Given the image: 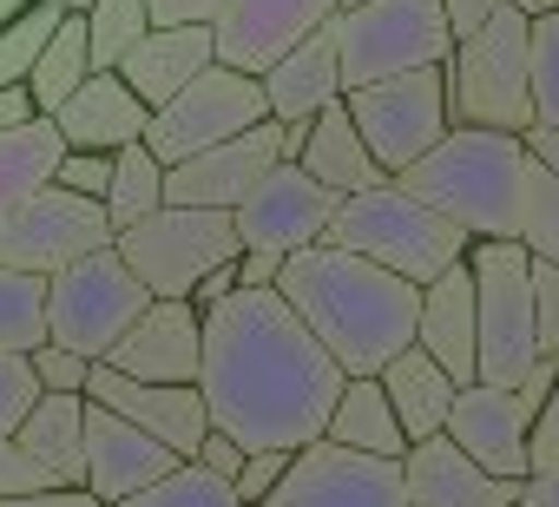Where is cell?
Masks as SVG:
<instances>
[{
    "instance_id": "7a4b0ae2",
    "label": "cell",
    "mask_w": 559,
    "mask_h": 507,
    "mask_svg": "<svg viewBox=\"0 0 559 507\" xmlns=\"http://www.w3.org/2000/svg\"><path fill=\"white\" fill-rule=\"evenodd\" d=\"M276 297L310 323V337L336 356L343 376H382L402 350H415L421 330V284H402L395 271L349 258L336 244L284 258Z\"/></svg>"
},
{
    "instance_id": "ac0fdd59",
    "label": "cell",
    "mask_w": 559,
    "mask_h": 507,
    "mask_svg": "<svg viewBox=\"0 0 559 507\" xmlns=\"http://www.w3.org/2000/svg\"><path fill=\"white\" fill-rule=\"evenodd\" d=\"M448 441L487 468L493 481H526L533 474V415L513 389H493V382H467L454 396V415H448Z\"/></svg>"
},
{
    "instance_id": "5bb4252c",
    "label": "cell",
    "mask_w": 559,
    "mask_h": 507,
    "mask_svg": "<svg viewBox=\"0 0 559 507\" xmlns=\"http://www.w3.org/2000/svg\"><path fill=\"white\" fill-rule=\"evenodd\" d=\"M343 14V0H224V14L211 21L217 67L263 80L284 54H297L310 34H323Z\"/></svg>"
},
{
    "instance_id": "680465c9",
    "label": "cell",
    "mask_w": 559,
    "mask_h": 507,
    "mask_svg": "<svg viewBox=\"0 0 559 507\" xmlns=\"http://www.w3.org/2000/svg\"><path fill=\"white\" fill-rule=\"evenodd\" d=\"M513 8H520L526 21H552V14H559V0H513Z\"/></svg>"
},
{
    "instance_id": "e0dca14e",
    "label": "cell",
    "mask_w": 559,
    "mask_h": 507,
    "mask_svg": "<svg viewBox=\"0 0 559 507\" xmlns=\"http://www.w3.org/2000/svg\"><path fill=\"white\" fill-rule=\"evenodd\" d=\"M86 402L126 415L132 428H145L152 441H165L178 461H198L204 435H211V409H204V389L198 382H132L119 369H93L86 376Z\"/></svg>"
},
{
    "instance_id": "ab89813d",
    "label": "cell",
    "mask_w": 559,
    "mask_h": 507,
    "mask_svg": "<svg viewBox=\"0 0 559 507\" xmlns=\"http://www.w3.org/2000/svg\"><path fill=\"white\" fill-rule=\"evenodd\" d=\"M60 474L47 461H34L14 435H0V500H21V494H53Z\"/></svg>"
},
{
    "instance_id": "d590c367",
    "label": "cell",
    "mask_w": 559,
    "mask_h": 507,
    "mask_svg": "<svg viewBox=\"0 0 559 507\" xmlns=\"http://www.w3.org/2000/svg\"><path fill=\"white\" fill-rule=\"evenodd\" d=\"M126 507H243V500H237V481H224V474H211L198 461H178L165 481H152L145 494H132Z\"/></svg>"
},
{
    "instance_id": "8fae6325",
    "label": "cell",
    "mask_w": 559,
    "mask_h": 507,
    "mask_svg": "<svg viewBox=\"0 0 559 507\" xmlns=\"http://www.w3.org/2000/svg\"><path fill=\"white\" fill-rule=\"evenodd\" d=\"M343 106H349V119H356V132H362V145H369V158H376L389 178H402L408 165H421V158L454 132L441 67L402 73V80H382V86H362V93H343Z\"/></svg>"
},
{
    "instance_id": "db71d44e",
    "label": "cell",
    "mask_w": 559,
    "mask_h": 507,
    "mask_svg": "<svg viewBox=\"0 0 559 507\" xmlns=\"http://www.w3.org/2000/svg\"><path fill=\"white\" fill-rule=\"evenodd\" d=\"M40 113H34V93L27 86H14V93H0V139L8 132H21V126H34Z\"/></svg>"
},
{
    "instance_id": "9a60e30c",
    "label": "cell",
    "mask_w": 559,
    "mask_h": 507,
    "mask_svg": "<svg viewBox=\"0 0 559 507\" xmlns=\"http://www.w3.org/2000/svg\"><path fill=\"white\" fill-rule=\"evenodd\" d=\"M263 507H408V487H402V461H376V455H349L336 441H310Z\"/></svg>"
},
{
    "instance_id": "60d3db41",
    "label": "cell",
    "mask_w": 559,
    "mask_h": 507,
    "mask_svg": "<svg viewBox=\"0 0 559 507\" xmlns=\"http://www.w3.org/2000/svg\"><path fill=\"white\" fill-rule=\"evenodd\" d=\"M290 461H297V455H284V448H257V455H243V468H237V500H243V507H263L276 487H284Z\"/></svg>"
},
{
    "instance_id": "484cf974",
    "label": "cell",
    "mask_w": 559,
    "mask_h": 507,
    "mask_svg": "<svg viewBox=\"0 0 559 507\" xmlns=\"http://www.w3.org/2000/svg\"><path fill=\"white\" fill-rule=\"evenodd\" d=\"M290 165H304V172H310L317 185H330L336 198H362V191L389 185V172L369 158V145H362V132H356V119H349L343 99L310 119V139H304V152H297Z\"/></svg>"
},
{
    "instance_id": "603a6c76",
    "label": "cell",
    "mask_w": 559,
    "mask_h": 507,
    "mask_svg": "<svg viewBox=\"0 0 559 507\" xmlns=\"http://www.w3.org/2000/svg\"><path fill=\"white\" fill-rule=\"evenodd\" d=\"M415 350H428L461 389L480 382V310H474V271L454 264L448 278H435L421 291V330Z\"/></svg>"
},
{
    "instance_id": "f1b7e54d",
    "label": "cell",
    "mask_w": 559,
    "mask_h": 507,
    "mask_svg": "<svg viewBox=\"0 0 559 507\" xmlns=\"http://www.w3.org/2000/svg\"><path fill=\"white\" fill-rule=\"evenodd\" d=\"M14 441L60 474V487H86V396H40Z\"/></svg>"
},
{
    "instance_id": "9f6ffc18",
    "label": "cell",
    "mask_w": 559,
    "mask_h": 507,
    "mask_svg": "<svg viewBox=\"0 0 559 507\" xmlns=\"http://www.w3.org/2000/svg\"><path fill=\"white\" fill-rule=\"evenodd\" d=\"M520 145H526V158H533L539 172H552V178H559V126H533Z\"/></svg>"
},
{
    "instance_id": "f907efd6",
    "label": "cell",
    "mask_w": 559,
    "mask_h": 507,
    "mask_svg": "<svg viewBox=\"0 0 559 507\" xmlns=\"http://www.w3.org/2000/svg\"><path fill=\"white\" fill-rule=\"evenodd\" d=\"M198 468H211V474H224V481H237V468H243V448L230 441V435H204V448H198Z\"/></svg>"
},
{
    "instance_id": "2e32d148",
    "label": "cell",
    "mask_w": 559,
    "mask_h": 507,
    "mask_svg": "<svg viewBox=\"0 0 559 507\" xmlns=\"http://www.w3.org/2000/svg\"><path fill=\"white\" fill-rule=\"evenodd\" d=\"M276 165H284V126L263 119L257 132L230 139V145H211V152H198V158H185V165H171V172H165V204H185V211H230V217H237V204H243Z\"/></svg>"
},
{
    "instance_id": "b9f144b4",
    "label": "cell",
    "mask_w": 559,
    "mask_h": 507,
    "mask_svg": "<svg viewBox=\"0 0 559 507\" xmlns=\"http://www.w3.org/2000/svg\"><path fill=\"white\" fill-rule=\"evenodd\" d=\"M34 376H40V396H86L93 363L73 356V350H60V343H40L34 350Z\"/></svg>"
},
{
    "instance_id": "74e56055",
    "label": "cell",
    "mask_w": 559,
    "mask_h": 507,
    "mask_svg": "<svg viewBox=\"0 0 559 507\" xmlns=\"http://www.w3.org/2000/svg\"><path fill=\"white\" fill-rule=\"evenodd\" d=\"M533 126H559V14L533 21Z\"/></svg>"
},
{
    "instance_id": "7c38bea8",
    "label": "cell",
    "mask_w": 559,
    "mask_h": 507,
    "mask_svg": "<svg viewBox=\"0 0 559 507\" xmlns=\"http://www.w3.org/2000/svg\"><path fill=\"white\" fill-rule=\"evenodd\" d=\"M119 231L106 217L99 198H80L67 185H47L40 198H27L8 224H0V271L21 278H60L93 250H112Z\"/></svg>"
},
{
    "instance_id": "5b68a950",
    "label": "cell",
    "mask_w": 559,
    "mask_h": 507,
    "mask_svg": "<svg viewBox=\"0 0 559 507\" xmlns=\"http://www.w3.org/2000/svg\"><path fill=\"white\" fill-rule=\"evenodd\" d=\"M448 80V119L474 126V132H533V21L507 8L454 47V60L441 67Z\"/></svg>"
},
{
    "instance_id": "ffe728a7",
    "label": "cell",
    "mask_w": 559,
    "mask_h": 507,
    "mask_svg": "<svg viewBox=\"0 0 559 507\" xmlns=\"http://www.w3.org/2000/svg\"><path fill=\"white\" fill-rule=\"evenodd\" d=\"M106 369L132 376V382H198L204 369V317L191 304H152L126 343L106 356Z\"/></svg>"
},
{
    "instance_id": "9c48e42d",
    "label": "cell",
    "mask_w": 559,
    "mask_h": 507,
    "mask_svg": "<svg viewBox=\"0 0 559 507\" xmlns=\"http://www.w3.org/2000/svg\"><path fill=\"white\" fill-rule=\"evenodd\" d=\"M474 310H480V382L520 389V376L539 363V323H533V258L526 244H474Z\"/></svg>"
},
{
    "instance_id": "bcb514c9",
    "label": "cell",
    "mask_w": 559,
    "mask_h": 507,
    "mask_svg": "<svg viewBox=\"0 0 559 507\" xmlns=\"http://www.w3.org/2000/svg\"><path fill=\"white\" fill-rule=\"evenodd\" d=\"M500 8H507V0H441V14H448V34H454V47H461V40H474V34H480V27H487Z\"/></svg>"
},
{
    "instance_id": "6f0895ef",
    "label": "cell",
    "mask_w": 559,
    "mask_h": 507,
    "mask_svg": "<svg viewBox=\"0 0 559 507\" xmlns=\"http://www.w3.org/2000/svg\"><path fill=\"white\" fill-rule=\"evenodd\" d=\"M40 8V0H0V27H14V21H27Z\"/></svg>"
},
{
    "instance_id": "52a82bcc",
    "label": "cell",
    "mask_w": 559,
    "mask_h": 507,
    "mask_svg": "<svg viewBox=\"0 0 559 507\" xmlns=\"http://www.w3.org/2000/svg\"><path fill=\"white\" fill-rule=\"evenodd\" d=\"M119 258L126 271L152 291V304H191V291L217 271V264H237L243 258V237H237V217L230 211H185V204H165L152 211L145 224L119 231Z\"/></svg>"
},
{
    "instance_id": "4fadbf2b",
    "label": "cell",
    "mask_w": 559,
    "mask_h": 507,
    "mask_svg": "<svg viewBox=\"0 0 559 507\" xmlns=\"http://www.w3.org/2000/svg\"><path fill=\"white\" fill-rule=\"evenodd\" d=\"M336 211H343V198L284 158L237 204V237H243V250H263V258H297V250H317L330 237Z\"/></svg>"
},
{
    "instance_id": "8d00e7d4",
    "label": "cell",
    "mask_w": 559,
    "mask_h": 507,
    "mask_svg": "<svg viewBox=\"0 0 559 507\" xmlns=\"http://www.w3.org/2000/svg\"><path fill=\"white\" fill-rule=\"evenodd\" d=\"M520 244L533 264H559V178L552 172H526V211H520Z\"/></svg>"
},
{
    "instance_id": "44dd1931",
    "label": "cell",
    "mask_w": 559,
    "mask_h": 507,
    "mask_svg": "<svg viewBox=\"0 0 559 507\" xmlns=\"http://www.w3.org/2000/svg\"><path fill=\"white\" fill-rule=\"evenodd\" d=\"M53 126H60V139H67V152H126V145H145V132H152V106L119 80V73H93L60 113H53Z\"/></svg>"
},
{
    "instance_id": "4dcf8cb0",
    "label": "cell",
    "mask_w": 559,
    "mask_h": 507,
    "mask_svg": "<svg viewBox=\"0 0 559 507\" xmlns=\"http://www.w3.org/2000/svg\"><path fill=\"white\" fill-rule=\"evenodd\" d=\"M99 67H93V40H86V14H67L60 21V34L47 40V54H40V67H34V80H27V93H34V113L40 119H53L86 80H93Z\"/></svg>"
},
{
    "instance_id": "f6af8a7d",
    "label": "cell",
    "mask_w": 559,
    "mask_h": 507,
    "mask_svg": "<svg viewBox=\"0 0 559 507\" xmlns=\"http://www.w3.org/2000/svg\"><path fill=\"white\" fill-rule=\"evenodd\" d=\"M224 0H152V27H211Z\"/></svg>"
},
{
    "instance_id": "816d5d0a",
    "label": "cell",
    "mask_w": 559,
    "mask_h": 507,
    "mask_svg": "<svg viewBox=\"0 0 559 507\" xmlns=\"http://www.w3.org/2000/svg\"><path fill=\"white\" fill-rule=\"evenodd\" d=\"M276 278H284V258H263V250H243L237 258V284L243 291H276Z\"/></svg>"
},
{
    "instance_id": "d6986e66",
    "label": "cell",
    "mask_w": 559,
    "mask_h": 507,
    "mask_svg": "<svg viewBox=\"0 0 559 507\" xmlns=\"http://www.w3.org/2000/svg\"><path fill=\"white\" fill-rule=\"evenodd\" d=\"M178 468V455L165 441H152L145 428H132L126 415L86 402V494H99L106 507H126L132 494H145L152 481H165Z\"/></svg>"
},
{
    "instance_id": "681fc988",
    "label": "cell",
    "mask_w": 559,
    "mask_h": 507,
    "mask_svg": "<svg viewBox=\"0 0 559 507\" xmlns=\"http://www.w3.org/2000/svg\"><path fill=\"white\" fill-rule=\"evenodd\" d=\"M237 291H243V284H237V264H217V271L191 291V310H198V317H211V310H217L224 297H237Z\"/></svg>"
},
{
    "instance_id": "8992f818",
    "label": "cell",
    "mask_w": 559,
    "mask_h": 507,
    "mask_svg": "<svg viewBox=\"0 0 559 507\" xmlns=\"http://www.w3.org/2000/svg\"><path fill=\"white\" fill-rule=\"evenodd\" d=\"M330 34H336V60H343V93L454 60L441 0H362V8H343L330 21Z\"/></svg>"
},
{
    "instance_id": "836d02e7",
    "label": "cell",
    "mask_w": 559,
    "mask_h": 507,
    "mask_svg": "<svg viewBox=\"0 0 559 507\" xmlns=\"http://www.w3.org/2000/svg\"><path fill=\"white\" fill-rule=\"evenodd\" d=\"M67 14H73L67 0H40L27 21L0 27V93H14V86H27V80H34L40 54H47V40L60 34V21H67Z\"/></svg>"
},
{
    "instance_id": "e575fe53",
    "label": "cell",
    "mask_w": 559,
    "mask_h": 507,
    "mask_svg": "<svg viewBox=\"0 0 559 507\" xmlns=\"http://www.w3.org/2000/svg\"><path fill=\"white\" fill-rule=\"evenodd\" d=\"M47 343V278L0 271V350L34 356Z\"/></svg>"
},
{
    "instance_id": "d6a6232c",
    "label": "cell",
    "mask_w": 559,
    "mask_h": 507,
    "mask_svg": "<svg viewBox=\"0 0 559 507\" xmlns=\"http://www.w3.org/2000/svg\"><path fill=\"white\" fill-rule=\"evenodd\" d=\"M152 34V0H93L86 8V40H93V67L119 73V60Z\"/></svg>"
},
{
    "instance_id": "3957f363",
    "label": "cell",
    "mask_w": 559,
    "mask_h": 507,
    "mask_svg": "<svg viewBox=\"0 0 559 507\" xmlns=\"http://www.w3.org/2000/svg\"><path fill=\"white\" fill-rule=\"evenodd\" d=\"M526 145L513 132H474L454 126L421 165H408L395 185L461 224L474 244H520V211H526Z\"/></svg>"
},
{
    "instance_id": "11a10c76",
    "label": "cell",
    "mask_w": 559,
    "mask_h": 507,
    "mask_svg": "<svg viewBox=\"0 0 559 507\" xmlns=\"http://www.w3.org/2000/svg\"><path fill=\"white\" fill-rule=\"evenodd\" d=\"M0 507H106L86 487H53V494H21V500H0Z\"/></svg>"
},
{
    "instance_id": "d4e9b609",
    "label": "cell",
    "mask_w": 559,
    "mask_h": 507,
    "mask_svg": "<svg viewBox=\"0 0 559 507\" xmlns=\"http://www.w3.org/2000/svg\"><path fill=\"white\" fill-rule=\"evenodd\" d=\"M263 99L276 126H310L317 113H330L343 99V60H336V34H310L297 54H284L263 73Z\"/></svg>"
},
{
    "instance_id": "91938a15",
    "label": "cell",
    "mask_w": 559,
    "mask_h": 507,
    "mask_svg": "<svg viewBox=\"0 0 559 507\" xmlns=\"http://www.w3.org/2000/svg\"><path fill=\"white\" fill-rule=\"evenodd\" d=\"M67 8H73V14H86V8H93V0H67Z\"/></svg>"
},
{
    "instance_id": "ba28073f",
    "label": "cell",
    "mask_w": 559,
    "mask_h": 507,
    "mask_svg": "<svg viewBox=\"0 0 559 507\" xmlns=\"http://www.w3.org/2000/svg\"><path fill=\"white\" fill-rule=\"evenodd\" d=\"M152 310V291L126 271L119 250H93L73 271L47 278V343L86 356L93 369L126 343V330Z\"/></svg>"
},
{
    "instance_id": "6da1fadb",
    "label": "cell",
    "mask_w": 559,
    "mask_h": 507,
    "mask_svg": "<svg viewBox=\"0 0 559 507\" xmlns=\"http://www.w3.org/2000/svg\"><path fill=\"white\" fill-rule=\"evenodd\" d=\"M343 382L349 376L336 369V356L276 291H237L204 317L198 389L211 428L230 435L243 455L257 448L304 455L310 441H323Z\"/></svg>"
},
{
    "instance_id": "f5cc1de1",
    "label": "cell",
    "mask_w": 559,
    "mask_h": 507,
    "mask_svg": "<svg viewBox=\"0 0 559 507\" xmlns=\"http://www.w3.org/2000/svg\"><path fill=\"white\" fill-rule=\"evenodd\" d=\"M513 507H559V468H533L520 481V500Z\"/></svg>"
},
{
    "instance_id": "83f0119b",
    "label": "cell",
    "mask_w": 559,
    "mask_h": 507,
    "mask_svg": "<svg viewBox=\"0 0 559 507\" xmlns=\"http://www.w3.org/2000/svg\"><path fill=\"white\" fill-rule=\"evenodd\" d=\"M323 441H336V448H349V455H376V461H402V455H408V435H402V422H395V409H389L382 376H349V382H343Z\"/></svg>"
},
{
    "instance_id": "c3c4849f",
    "label": "cell",
    "mask_w": 559,
    "mask_h": 507,
    "mask_svg": "<svg viewBox=\"0 0 559 507\" xmlns=\"http://www.w3.org/2000/svg\"><path fill=\"white\" fill-rule=\"evenodd\" d=\"M552 382H559V356H539V363H533V369L520 376V389H513V396L526 402V415H539V409H546V396H552Z\"/></svg>"
},
{
    "instance_id": "4316f807",
    "label": "cell",
    "mask_w": 559,
    "mask_h": 507,
    "mask_svg": "<svg viewBox=\"0 0 559 507\" xmlns=\"http://www.w3.org/2000/svg\"><path fill=\"white\" fill-rule=\"evenodd\" d=\"M382 389H389V409H395V422H402L408 441H435V435H448V415H454L461 382H454L428 350H402V356L382 369Z\"/></svg>"
},
{
    "instance_id": "277c9868",
    "label": "cell",
    "mask_w": 559,
    "mask_h": 507,
    "mask_svg": "<svg viewBox=\"0 0 559 507\" xmlns=\"http://www.w3.org/2000/svg\"><path fill=\"white\" fill-rule=\"evenodd\" d=\"M323 244L349 250V258H369V264H382V271H395L402 284H421V291L435 278H448L454 264H467V250H474V237L461 224H448L441 211L408 198L395 178L362 191V198H343Z\"/></svg>"
},
{
    "instance_id": "1f68e13d",
    "label": "cell",
    "mask_w": 559,
    "mask_h": 507,
    "mask_svg": "<svg viewBox=\"0 0 559 507\" xmlns=\"http://www.w3.org/2000/svg\"><path fill=\"white\" fill-rule=\"evenodd\" d=\"M152 211H165V165H158L145 145L112 152V191H106L112 231H132V224H145Z\"/></svg>"
},
{
    "instance_id": "f546056e",
    "label": "cell",
    "mask_w": 559,
    "mask_h": 507,
    "mask_svg": "<svg viewBox=\"0 0 559 507\" xmlns=\"http://www.w3.org/2000/svg\"><path fill=\"white\" fill-rule=\"evenodd\" d=\"M60 158H67V139L53 119H34V126L0 139V224L60 178Z\"/></svg>"
},
{
    "instance_id": "30bf717a",
    "label": "cell",
    "mask_w": 559,
    "mask_h": 507,
    "mask_svg": "<svg viewBox=\"0 0 559 507\" xmlns=\"http://www.w3.org/2000/svg\"><path fill=\"white\" fill-rule=\"evenodd\" d=\"M263 119H270L263 80L230 73V67H211V73H198L171 106L152 113L145 152L171 172V165H185V158H198V152H211V145H230V139L257 132Z\"/></svg>"
},
{
    "instance_id": "94428289",
    "label": "cell",
    "mask_w": 559,
    "mask_h": 507,
    "mask_svg": "<svg viewBox=\"0 0 559 507\" xmlns=\"http://www.w3.org/2000/svg\"><path fill=\"white\" fill-rule=\"evenodd\" d=\"M343 8H362V0H343Z\"/></svg>"
},
{
    "instance_id": "7402d4cb",
    "label": "cell",
    "mask_w": 559,
    "mask_h": 507,
    "mask_svg": "<svg viewBox=\"0 0 559 507\" xmlns=\"http://www.w3.org/2000/svg\"><path fill=\"white\" fill-rule=\"evenodd\" d=\"M402 487H408V507H513V500H520V481H493V474L474 468L448 435L408 441V455H402Z\"/></svg>"
},
{
    "instance_id": "cb8c5ba5",
    "label": "cell",
    "mask_w": 559,
    "mask_h": 507,
    "mask_svg": "<svg viewBox=\"0 0 559 507\" xmlns=\"http://www.w3.org/2000/svg\"><path fill=\"white\" fill-rule=\"evenodd\" d=\"M217 67V40H211V27H152L126 60H119V80L158 113V106H171L198 73H211Z\"/></svg>"
},
{
    "instance_id": "ee69618b",
    "label": "cell",
    "mask_w": 559,
    "mask_h": 507,
    "mask_svg": "<svg viewBox=\"0 0 559 507\" xmlns=\"http://www.w3.org/2000/svg\"><path fill=\"white\" fill-rule=\"evenodd\" d=\"M533 323L539 356H559V264H533Z\"/></svg>"
},
{
    "instance_id": "7bdbcfd3",
    "label": "cell",
    "mask_w": 559,
    "mask_h": 507,
    "mask_svg": "<svg viewBox=\"0 0 559 507\" xmlns=\"http://www.w3.org/2000/svg\"><path fill=\"white\" fill-rule=\"evenodd\" d=\"M53 185H67V191H80V198H99V204H106V191H112V158H106V152H67Z\"/></svg>"
},
{
    "instance_id": "7dc6e473",
    "label": "cell",
    "mask_w": 559,
    "mask_h": 507,
    "mask_svg": "<svg viewBox=\"0 0 559 507\" xmlns=\"http://www.w3.org/2000/svg\"><path fill=\"white\" fill-rule=\"evenodd\" d=\"M533 468H559V382H552L546 409L533 415Z\"/></svg>"
},
{
    "instance_id": "f35d334b",
    "label": "cell",
    "mask_w": 559,
    "mask_h": 507,
    "mask_svg": "<svg viewBox=\"0 0 559 507\" xmlns=\"http://www.w3.org/2000/svg\"><path fill=\"white\" fill-rule=\"evenodd\" d=\"M40 402V376H34V356H14L0 350V435H14Z\"/></svg>"
}]
</instances>
